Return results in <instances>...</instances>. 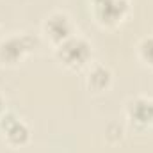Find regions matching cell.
Returning <instances> with one entry per match:
<instances>
[{
  "instance_id": "cell-5",
  "label": "cell",
  "mask_w": 153,
  "mask_h": 153,
  "mask_svg": "<svg viewBox=\"0 0 153 153\" xmlns=\"http://www.w3.org/2000/svg\"><path fill=\"white\" fill-rule=\"evenodd\" d=\"M0 126L4 132V141L13 146V148H20L25 146L30 139V128L27 126L25 121H22L20 117H16L11 112H4L0 116Z\"/></svg>"
},
{
  "instance_id": "cell-1",
  "label": "cell",
  "mask_w": 153,
  "mask_h": 153,
  "mask_svg": "<svg viewBox=\"0 0 153 153\" xmlns=\"http://www.w3.org/2000/svg\"><path fill=\"white\" fill-rule=\"evenodd\" d=\"M53 55L64 68L71 71H80L91 62L93 46L85 38L75 34L70 39H66L62 45H59L57 48H53Z\"/></svg>"
},
{
  "instance_id": "cell-4",
  "label": "cell",
  "mask_w": 153,
  "mask_h": 153,
  "mask_svg": "<svg viewBox=\"0 0 153 153\" xmlns=\"http://www.w3.org/2000/svg\"><path fill=\"white\" fill-rule=\"evenodd\" d=\"M93 13L102 27H117L130 13L128 0H98L93 4Z\"/></svg>"
},
{
  "instance_id": "cell-3",
  "label": "cell",
  "mask_w": 153,
  "mask_h": 153,
  "mask_svg": "<svg viewBox=\"0 0 153 153\" xmlns=\"http://www.w3.org/2000/svg\"><path fill=\"white\" fill-rule=\"evenodd\" d=\"M41 30H43V38L46 39L53 48H57L66 39H70L71 36L76 34L71 16L68 13H64V11L50 13L45 18V22L41 25Z\"/></svg>"
},
{
  "instance_id": "cell-6",
  "label": "cell",
  "mask_w": 153,
  "mask_h": 153,
  "mask_svg": "<svg viewBox=\"0 0 153 153\" xmlns=\"http://www.w3.org/2000/svg\"><path fill=\"white\" fill-rule=\"evenodd\" d=\"M126 117L128 121L139 128H150L153 126V98H146V96H137L134 100H130L126 103Z\"/></svg>"
},
{
  "instance_id": "cell-2",
  "label": "cell",
  "mask_w": 153,
  "mask_h": 153,
  "mask_svg": "<svg viewBox=\"0 0 153 153\" xmlns=\"http://www.w3.org/2000/svg\"><path fill=\"white\" fill-rule=\"evenodd\" d=\"M36 38L22 32L13 34L5 39H0V64L4 66H16L25 61V57L36 48Z\"/></svg>"
},
{
  "instance_id": "cell-7",
  "label": "cell",
  "mask_w": 153,
  "mask_h": 153,
  "mask_svg": "<svg viewBox=\"0 0 153 153\" xmlns=\"http://www.w3.org/2000/svg\"><path fill=\"white\" fill-rule=\"evenodd\" d=\"M112 84V71L103 64H94L89 68L85 76V85L93 93H105Z\"/></svg>"
},
{
  "instance_id": "cell-8",
  "label": "cell",
  "mask_w": 153,
  "mask_h": 153,
  "mask_svg": "<svg viewBox=\"0 0 153 153\" xmlns=\"http://www.w3.org/2000/svg\"><path fill=\"white\" fill-rule=\"evenodd\" d=\"M137 57L139 61L148 66V68H153V36H146L139 41L137 45Z\"/></svg>"
}]
</instances>
